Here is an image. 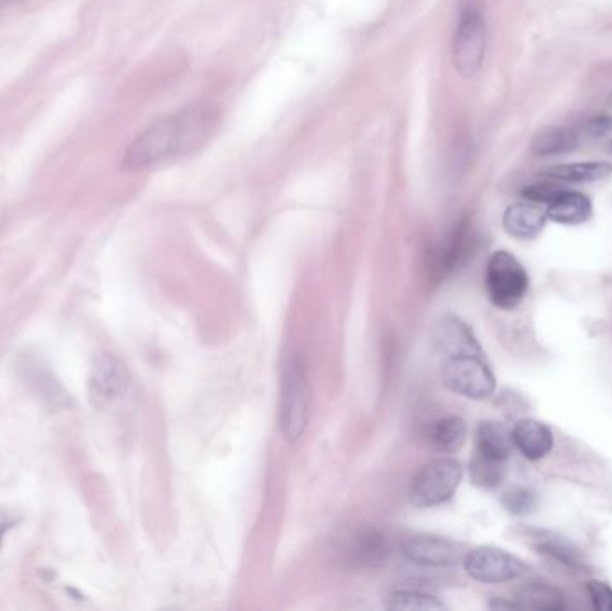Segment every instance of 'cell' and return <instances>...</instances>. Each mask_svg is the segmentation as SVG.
<instances>
[{
	"mask_svg": "<svg viewBox=\"0 0 612 611\" xmlns=\"http://www.w3.org/2000/svg\"><path fill=\"white\" fill-rule=\"evenodd\" d=\"M219 124V112L210 106H196L174 113L138 135L128 147L122 169L140 173L174 158L192 153L212 137Z\"/></svg>",
	"mask_w": 612,
	"mask_h": 611,
	"instance_id": "obj_1",
	"label": "cell"
},
{
	"mask_svg": "<svg viewBox=\"0 0 612 611\" xmlns=\"http://www.w3.org/2000/svg\"><path fill=\"white\" fill-rule=\"evenodd\" d=\"M485 289L498 309H516L528 291V275L509 251H496L485 269Z\"/></svg>",
	"mask_w": 612,
	"mask_h": 611,
	"instance_id": "obj_2",
	"label": "cell"
},
{
	"mask_svg": "<svg viewBox=\"0 0 612 611\" xmlns=\"http://www.w3.org/2000/svg\"><path fill=\"white\" fill-rule=\"evenodd\" d=\"M308 380L305 364L299 355H292L283 370L281 384L280 427L285 438L296 441L308 423Z\"/></svg>",
	"mask_w": 612,
	"mask_h": 611,
	"instance_id": "obj_3",
	"label": "cell"
},
{
	"mask_svg": "<svg viewBox=\"0 0 612 611\" xmlns=\"http://www.w3.org/2000/svg\"><path fill=\"white\" fill-rule=\"evenodd\" d=\"M464 468L453 457H439L417 472L412 481V500L419 508H435L455 495L459 490Z\"/></svg>",
	"mask_w": 612,
	"mask_h": 611,
	"instance_id": "obj_4",
	"label": "cell"
},
{
	"mask_svg": "<svg viewBox=\"0 0 612 611\" xmlns=\"http://www.w3.org/2000/svg\"><path fill=\"white\" fill-rule=\"evenodd\" d=\"M444 386L469 400H487L496 391V379L482 355H453L442 368Z\"/></svg>",
	"mask_w": 612,
	"mask_h": 611,
	"instance_id": "obj_5",
	"label": "cell"
},
{
	"mask_svg": "<svg viewBox=\"0 0 612 611\" xmlns=\"http://www.w3.org/2000/svg\"><path fill=\"white\" fill-rule=\"evenodd\" d=\"M485 44L487 33L480 11L475 8L464 9L455 29L451 51L453 65L462 78H473L480 72L484 63Z\"/></svg>",
	"mask_w": 612,
	"mask_h": 611,
	"instance_id": "obj_6",
	"label": "cell"
},
{
	"mask_svg": "<svg viewBox=\"0 0 612 611\" xmlns=\"http://www.w3.org/2000/svg\"><path fill=\"white\" fill-rule=\"evenodd\" d=\"M464 568L469 577H473L478 583L484 585H500L512 579L525 576L528 572V565L518 556L510 552L482 545L473 551L466 552L464 556Z\"/></svg>",
	"mask_w": 612,
	"mask_h": 611,
	"instance_id": "obj_7",
	"label": "cell"
},
{
	"mask_svg": "<svg viewBox=\"0 0 612 611\" xmlns=\"http://www.w3.org/2000/svg\"><path fill=\"white\" fill-rule=\"evenodd\" d=\"M408 561L421 567L450 568L464 561V545L437 534H414L401 545Z\"/></svg>",
	"mask_w": 612,
	"mask_h": 611,
	"instance_id": "obj_8",
	"label": "cell"
},
{
	"mask_svg": "<svg viewBox=\"0 0 612 611\" xmlns=\"http://www.w3.org/2000/svg\"><path fill=\"white\" fill-rule=\"evenodd\" d=\"M128 384V371L117 357H113L110 353L95 355L88 379V395L90 402L97 409L124 396L128 391Z\"/></svg>",
	"mask_w": 612,
	"mask_h": 611,
	"instance_id": "obj_9",
	"label": "cell"
},
{
	"mask_svg": "<svg viewBox=\"0 0 612 611\" xmlns=\"http://www.w3.org/2000/svg\"><path fill=\"white\" fill-rule=\"evenodd\" d=\"M435 346L446 357L453 355H482V348L471 328L455 316L441 319L435 330Z\"/></svg>",
	"mask_w": 612,
	"mask_h": 611,
	"instance_id": "obj_10",
	"label": "cell"
},
{
	"mask_svg": "<svg viewBox=\"0 0 612 611\" xmlns=\"http://www.w3.org/2000/svg\"><path fill=\"white\" fill-rule=\"evenodd\" d=\"M512 441L528 461H539L548 456L553 448V434L548 425L532 418L519 420L512 429Z\"/></svg>",
	"mask_w": 612,
	"mask_h": 611,
	"instance_id": "obj_11",
	"label": "cell"
},
{
	"mask_svg": "<svg viewBox=\"0 0 612 611\" xmlns=\"http://www.w3.org/2000/svg\"><path fill=\"white\" fill-rule=\"evenodd\" d=\"M546 221V208L534 201L516 203L503 214V228L516 239H534L543 232Z\"/></svg>",
	"mask_w": 612,
	"mask_h": 611,
	"instance_id": "obj_12",
	"label": "cell"
},
{
	"mask_svg": "<svg viewBox=\"0 0 612 611\" xmlns=\"http://www.w3.org/2000/svg\"><path fill=\"white\" fill-rule=\"evenodd\" d=\"M475 439L476 454L496 461H507L514 448L512 434L503 427L502 423L493 420L482 422L476 427Z\"/></svg>",
	"mask_w": 612,
	"mask_h": 611,
	"instance_id": "obj_13",
	"label": "cell"
},
{
	"mask_svg": "<svg viewBox=\"0 0 612 611\" xmlns=\"http://www.w3.org/2000/svg\"><path fill=\"white\" fill-rule=\"evenodd\" d=\"M548 219L559 224H582L593 214V205L584 194L562 190L557 198L546 207Z\"/></svg>",
	"mask_w": 612,
	"mask_h": 611,
	"instance_id": "obj_14",
	"label": "cell"
},
{
	"mask_svg": "<svg viewBox=\"0 0 612 611\" xmlns=\"http://www.w3.org/2000/svg\"><path fill=\"white\" fill-rule=\"evenodd\" d=\"M391 551L389 538L380 529H364L353 536L349 558L358 565H380Z\"/></svg>",
	"mask_w": 612,
	"mask_h": 611,
	"instance_id": "obj_15",
	"label": "cell"
},
{
	"mask_svg": "<svg viewBox=\"0 0 612 611\" xmlns=\"http://www.w3.org/2000/svg\"><path fill=\"white\" fill-rule=\"evenodd\" d=\"M468 436V425L460 416H446L435 422L430 429V443L444 454H455L464 447Z\"/></svg>",
	"mask_w": 612,
	"mask_h": 611,
	"instance_id": "obj_16",
	"label": "cell"
},
{
	"mask_svg": "<svg viewBox=\"0 0 612 611\" xmlns=\"http://www.w3.org/2000/svg\"><path fill=\"white\" fill-rule=\"evenodd\" d=\"M612 174V164L607 162H582V164L553 165L544 171V176L564 183H589L605 180Z\"/></svg>",
	"mask_w": 612,
	"mask_h": 611,
	"instance_id": "obj_17",
	"label": "cell"
},
{
	"mask_svg": "<svg viewBox=\"0 0 612 611\" xmlns=\"http://www.w3.org/2000/svg\"><path fill=\"white\" fill-rule=\"evenodd\" d=\"M577 131L568 128H546L532 140V151L539 156H555L577 149Z\"/></svg>",
	"mask_w": 612,
	"mask_h": 611,
	"instance_id": "obj_18",
	"label": "cell"
},
{
	"mask_svg": "<svg viewBox=\"0 0 612 611\" xmlns=\"http://www.w3.org/2000/svg\"><path fill=\"white\" fill-rule=\"evenodd\" d=\"M518 608H536V610H562L564 597L561 592L546 583H530L519 590Z\"/></svg>",
	"mask_w": 612,
	"mask_h": 611,
	"instance_id": "obj_19",
	"label": "cell"
},
{
	"mask_svg": "<svg viewBox=\"0 0 612 611\" xmlns=\"http://www.w3.org/2000/svg\"><path fill=\"white\" fill-rule=\"evenodd\" d=\"M505 463L507 461H496V459H489V457L480 456L475 452V456L469 463V477L478 488L494 490L507 477V465Z\"/></svg>",
	"mask_w": 612,
	"mask_h": 611,
	"instance_id": "obj_20",
	"label": "cell"
},
{
	"mask_svg": "<svg viewBox=\"0 0 612 611\" xmlns=\"http://www.w3.org/2000/svg\"><path fill=\"white\" fill-rule=\"evenodd\" d=\"M387 608L400 611H444L446 604L441 603L435 595L419 590H396L389 595Z\"/></svg>",
	"mask_w": 612,
	"mask_h": 611,
	"instance_id": "obj_21",
	"label": "cell"
},
{
	"mask_svg": "<svg viewBox=\"0 0 612 611\" xmlns=\"http://www.w3.org/2000/svg\"><path fill=\"white\" fill-rule=\"evenodd\" d=\"M536 540L539 542L537 549L546 556H552L555 560L571 565V567L578 565V552L573 549V545H570V543L564 542L557 536L546 538L544 534H541V538H536Z\"/></svg>",
	"mask_w": 612,
	"mask_h": 611,
	"instance_id": "obj_22",
	"label": "cell"
},
{
	"mask_svg": "<svg viewBox=\"0 0 612 611\" xmlns=\"http://www.w3.org/2000/svg\"><path fill=\"white\" fill-rule=\"evenodd\" d=\"M502 504L512 515H527L537 506L536 495L527 488H510L502 497Z\"/></svg>",
	"mask_w": 612,
	"mask_h": 611,
	"instance_id": "obj_23",
	"label": "cell"
},
{
	"mask_svg": "<svg viewBox=\"0 0 612 611\" xmlns=\"http://www.w3.org/2000/svg\"><path fill=\"white\" fill-rule=\"evenodd\" d=\"M562 190L566 189H562L555 183H536V185H530V187L523 189V198L548 207L553 199L561 194Z\"/></svg>",
	"mask_w": 612,
	"mask_h": 611,
	"instance_id": "obj_24",
	"label": "cell"
},
{
	"mask_svg": "<svg viewBox=\"0 0 612 611\" xmlns=\"http://www.w3.org/2000/svg\"><path fill=\"white\" fill-rule=\"evenodd\" d=\"M587 592L596 610L612 611V588L598 579L587 581Z\"/></svg>",
	"mask_w": 612,
	"mask_h": 611,
	"instance_id": "obj_25",
	"label": "cell"
},
{
	"mask_svg": "<svg viewBox=\"0 0 612 611\" xmlns=\"http://www.w3.org/2000/svg\"><path fill=\"white\" fill-rule=\"evenodd\" d=\"M612 131V119L609 115H598L586 124V133L589 137H605Z\"/></svg>",
	"mask_w": 612,
	"mask_h": 611,
	"instance_id": "obj_26",
	"label": "cell"
},
{
	"mask_svg": "<svg viewBox=\"0 0 612 611\" xmlns=\"http://www.w3.org/2000/svg\"><path fill=\"white\" fill-rule=\"evenodd\" d=\"M18 522V517L15 515V511L11 509L0 508V547L4 542V536L8 533L11 527H15Z\"/></svg>",
	"mask_w": 612,
	"mask_h": 611,
	"instance_id": "obj_27",
	"label": "cell"
},
{
	"mask_svg": "<svg viewBox=\"0 0 612 611\" xmlns=\"http://www.w3.org/2000/svg\"><path fill=\"white\" fill-rule=\"evenodd\" d=\"M17 0H0V15L9 8V6H13Z\"/></svg>",
	"mask_w": 612,
	"mask_h": 611,
	"instance_id": "obj_28",
	"label": "cell"
}]
</instances>
